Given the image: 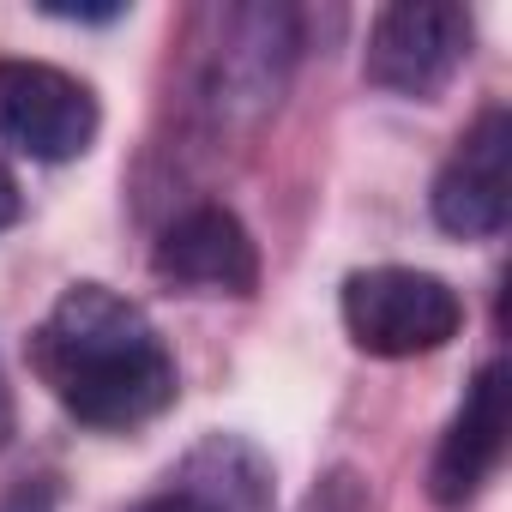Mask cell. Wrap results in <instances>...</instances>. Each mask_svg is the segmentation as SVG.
<instances>
[{"label": "cell", "mask_w": 512, "mask_h": 512, "mask_svg": "<svg viewBox=\"0 0 512 512\" xmlns=\"http://www.w3.org/2000/svg\"><path fill=\"white\" fill-rule=\"evenodd\" d=\"M49 398L91 428H139L175 404V356L151 314L103 284H73L31 332Z\"/></svg>", "instance_id": "6da1fadb"}, {"label": "cell", "mask_w": 512, "mask_h": 512, "mask_svg": "<svg viewBox=\"0 0 512 512\" xmlns=\"http://www.w3.org/2000/svg\"><path fill=\"white\" fill-rule=\"evenodd\" d=\"M464 326V302L446 278L416 266H374L344 278V332L356 350L404 362L452 344Z\"/></svg>", "instance_id": "7a4b0ae2"}, {"label": "cell", "mask_w": 512, "mask_h": 512, "mask_svg": "<svg viewBox=\"0 0 512 512\" xmlns=\"http://www.w3.org/2000/svg\"><path fill=\"white\" fill-rule=\"evenodd\" d=\"M470 55V13L452 0H398L368 31L362 73L398 97H434Z\"/></svg>", "instance_id": "3957f363"}, {"label": "cell", "mask_w": 512, "mask_h": 512, "mask_svg": "<svg viewBox=\"0 0 512 512\" xmlns=\"http://www.w3.org/2000/svg\"><path fill=\"white\" fill-rule=\"evenodd\" d=\"M97 139V97L49 61H0V145L37 163H73Z\"/></svg>", "instance_id": "277c9868"}, {"label": "cell", "mask_w": 512, "mask_h": 512, "mask_svg": "<svg viewBox=\"0 0 512 512\" xmlns=\"http://www.w3.org/2000/svg\"><path fill=\"white\" fill-rule=\"evenodd\" d=\"M506 217H512V115L482 109L476 127L446 157V169L434 175V223L446 235L482 241L500 235Z\"/></svg>", "instance_id": "5b68a950"}, {"label": "cell", "mask_w": 512, "mask_h": 512, "mask_svg": "<svg viewBox=\"0 0 512 512\" xmlns=\"http://www.w3.org/2000/svg\"><path fill=\"white\" fill-rule=\"evenodd\" d=\"M151 272L175 290H205V296H253L260 284V253L241 229L235 211L223 205H193L175 217L151 253Z\"/></svg>", "instance_id": "8992f818"}, {"label": "cell", "mask_w": 512, "mask_h": 512, "mask_svg": "<svg viewBox=\"0 0 512 512\" xmlns=\"http://www.w3.org/2000/svg\"><path fill=\"white\" fill-rule=\"evenodd\" d=\"M506 428H512L506 362H488V368H476V380H470V392H464L452 428L440 434V452H434V470H428V494H434L440 506L470 500V494L494 476V464H500V452H506Z\"/></svg>", "instance_id": "52a82bcc"}, {"label": "cell", "mask_w": 512, "mask_h": 512, "mask_svg": "<svg viewBox=\"0 0 512 512\" xmlns=\"http://www.w3.org/2000/svg\"><path fill=\"white\" fill-rule=\"evenodd\" d=\"M133 512H217V500L199 494V488H175V494H151V500H139Z\"/></svg>", "instance_id": "ba28073f"}, {"label": "cell", "mask_w": 512, "mask_h": 512, "mask_svg": "<svg viewBox=\"0 0 512 512\" xmlns=\"http://www.w3.org/2000/svg\"><path fill=\"white\" fill-rule=\"evenodd\" d=\"M19 223V181H13V169L0 163V229H13Z\"/></svg>", "instance_id": "9c48e42d"}, {"label": "cell", "mask_w": 512, "mask_h": 512, "mask_svg": "<svg viewBox=\"0 0 512 512\" xmlns=\"http://www.w3.org/2000/svg\"><path fill=\"white\" fill-rule=\"evenodd\" d=\"M55 19H91V25H109V19H121V7H49Z\"/></svg>", "instance_id": "30bf717a"}, {"label": "cell", "mask_w": 512, "mask_h": 512, "mask_svg": "<svg viewBox=\"0 0 512 512\" xmlns=\"http://www.w3.org/2000/svg\"><path fill=\"white\" fill-rule=\"evenodd\" d=\"M13 440V386H7V374H0V446Z\"/></svg>", "instance_id": "8fae6325"}, {"label": "cell", "mask_w": 512, "mask_h": 512, "mask_svg": "<svg viewBox=\"0 0 512 512\" xmlns=\"http://www.w3.org/2000/svg\"><path fill=\"white\" fill-rule=\"evenodd\" d=\"M7 512H49V488H37V500H31V488H19Z\"/></svg>", "instance_id": "7c38bea8"}]
</instances>
